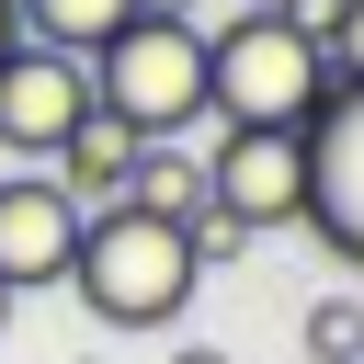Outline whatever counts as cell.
I'll list each match as a JSON object with an SVG mask.
<instances>
[{"instance_id":"obj_1","label":"cell","mask_w":364,"mask_h":364,"mask_svg":"<svg viewBox=\"0 0 364 364\" xmlns=\"http://www.w3.org/2000/svg\"><path fill=\"white\" fill-rule=\"evenodd\" d=\"M68 284H80V307H91L102 330H171L205 273H193L182 228H159V216H136V205H102V216H80Z\"/></svg>"},{"instance_id":"obj_2","label":"cell","mask_w":364,"mask_h":364,"mask_svg":"<svg viewBox=\"0 0 364 364\" xmlns=\"http://www.w3.org/2000/svg\"><path fill=\"white\" fill-rule=\"evenodd\" d=\"M318 102H330V57L284 11H239V23L205 34V114L216 125H296L307 136Z\"/></svg>"},{"instance_id":"obj_3","label":"cell","mask_w":364,"mask_h":364,"mask_svg":"<svg viewBox=\"0 0 364 364\" xmlns=\"http://www.w3.org/2000/svg\"><path fill=\"white\" fill-rule=\"evenodd\" d=\"M91 102L148 148V136H193L205 125V23L193 11H136L102 57H91Z\"/></svg>"},{"instance_id":"obj_4","label":"cell","mask_w":364,"mask_h":364,"mask_svg":"<svg viewBox=\"0 0 364 364\" xmlns=\"http://www.w3.org/2000/svg\"><path fill=\"white\" fill-rule=\"evenodd\" d=\"M205 205L239 216L250 239H262V228H307V136H296V125H216V148H205Z\"/></svg>"},{"instance_id":"obj_5","label":"cell","mask_w":364,"mask_h":364,"mask_svg":"<svg viewBox=\"0 0 364 364\" xmlns=\"http://www.w3.org/2000/svg\"><path fill=\"white\" fill-rule=\"evenodd\" d=\"M307 228L364 273V80H330V102L307 114Z\"/></svg>"},{"instance_id":"obj_6","label":"cell","mask_w":364,"mask_h":364,"mask_svg":"<svg viewBox=\"0 0 364 364\" xmlns=\"http://www.w3.org/2000/svg\"><path fill=\"white\" fill-rule=\"evenodd\" d=\"M91 114V68L57 46H11L0 57V159H57V136Z\"/></svg>"},{"instance_id":"obj_7","label":"cell","mask_w":364,"mask_h":364,"mask_svg":"<svg viewBox=\"0 0 364 364\" xmlns=\"http://www.w3.org/2000/svg\"><path fill=\"white\" fill-rule=\"evenodd\" d=\"M68 262H80V205L57 182H11L0 171V284L34 296V284H68Z\"/></svg>"},{"instance_id":"obj_8","label":"cell","mask_w":364,"mask_h":364,"mask_svg":"<svg viewBox=\"0 0 364 364\" xmlns=\"http://www.w3.org/2000/svg\"><path fill=\"white\" fill-rule=\"evenodd\" d=\"M46 171H57V193H68L80 216H102V205H125V171H136V136H125V125H114V114L91 102V114H80L68 136H57V159H46Z\"/></svg>"},{"instance_id":"obj_9","label":"cell","mask_w":364,"mask_h":364,"mask_svg":"<svg viewBox=\"0 0 364 364\" xmlns=\"http://www.w3.org/2000/svg\"><path fill=\"white\" fill-rule=\"evenodd\" d=\"M136 11H148V0H11L23 46H57V57H80V68H91V57H102Z\"/></svg>"},{"instance_id":"obj_10","label":"cell","mask_w":364,"mask_h":364,"mask_svg":"<svg viewBox=\"0 0 364 364\" xmlns=\"http://www.w3.org/2000/svg\"><path fill=\"white\" fill-rule=\"evenodd\" d=\"M125 205H136V216H159V228H182V216L205 205V159H193L182 136H148V148H136V171H125Z\"/></svg>"},{"instance_id":"obj_11","label":"cell","mask_w":364,"mask_h":364,"mask_svg":"<svg viewBox=\"0 0 364 364\" xmlns=\"http://www.w3.org/2000/svg\"><path fill=\"white\" fill-rule=\"evenodd\" d=\"M296 341H307V364H364V307L353 296H318L296 318Z\"/></svg>"},{"instance_id":"obj_12","label":"cell","mask_w":364,"mask_h":364,"mask_svg":"<svg viewBox=\"0 0 364 364\" xmlns=\"http://www.w3.org/2000/svg\"><path fill=\"white\" fill-rule=\"evenodd\" d=\"M182 250H193V273H228V262L250 250V228H239V216H216V205H193V216H182Z\"/></svg>"},{"instance_id":"obj_13","label":"cell","mask_w":364,"mask_h":364,"mask_svg":"<svg viewBox=\"0 0 364 364\" xmlns=\"http://www.w3.org/2000/svg\"><path fill=\"white\" fill-rule=\"evenodd\" d=\"M318 57H330V80H364V0L330 23V46H318Z\"/></svg>"},{"instance_id":"obj_14","label":"cell","mask_w":364,"mask_h":364,"mask_svg":"<svg viewBox=\"0 0 364 364\" xmlns=\"http://www.w3.org/2000/svg\"><path fill=\"white\" fill-rule=\"evenodd\" d=\"M171 364H228V353H216V341H182V353H171Z\"/></svg>"},{"instance_id":"obj_15","label":"cell","mask_w":364,"mask_h":364,"mask_svg":"<svg viewBox=\"0 0 364 364\" xmlns=\"http://www.w3.org/2000/svg\"><path fill=\"white\" fill-rule=\"evenodd\" d=\"M11 46H23V23H11V0H0V57H11Z\"/></svg>"},{"instance_id":"obj_16","label":"cell","mask_w":364,"mask_h":364,"mask_svg":"<svg viewBox=\"0 0 364 364\" xmlns=\"http://www.w3.org/2000/svg\"><path fill=\"white\" fill-rule=\"evenodd\" d=\"M239 11H284V0H239Z\"/></svg>"},{"instance_id":"obj_17","label":"cell","mask_w":364,"mask_h":364,"mask_svg":"<svg viewBox=\"0 0 364 364\" xmlns=\"http://www.w3.org/2000/svg\"><path fill=\"white\" fill-rule=\"evenodd\" d=\"M0 330H11V284H0Z\"/></svg>"}]
</instances>
